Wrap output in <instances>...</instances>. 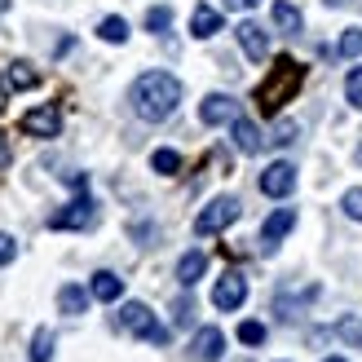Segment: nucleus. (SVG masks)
Here are the masks:
<instances>
[{
	"mask_svg": "<svg viewBox=\"0 0 362 362\" xmlns=\"http://www.w3.org/2000/svg\"><path fill=\"white\" fill-rule=\"evenodd\" d=\"M129 106L137 119L146 124H164L177 106H181V80L168 76V71H146V76H137L133 88H129Z\"/></svg>",
	"mask_w": 362,
	"mask_h": 362,
	"instance_id": "f257e3e1",
	"label": "nucleus"
},
{
	"mask_svg": "<svg viewBox=\"0 0 362 362\" xmlns=\"http://www.w3.org/2000/svg\"><path fill=\"white\" fill-rule=\"evenodd\" d=\"M305 84V66L296 58H274V66H269V76L261 80L257 88V106L261 115H279L287 102L296 98V88Z\"/></svg>",
	"mask_w": 362,
	"mask_h": 362,
	"instance_id": "f03ea898",
	"label": "nucleus"
},
{
	"mask_svg": "<svg viewBox=\"0 0 362 362\" xmlns=\"http://www.w3.org/2000/svg\"><path fill=\"white\" fill-rule=\"evenodd\" d=\"M239 212H243V204L234 194H216L212 204L194 216V234L199 239H208V234H221V230H230L234 221H239Z\"/></svg>",
	"mask_w": 362,
	"mask_h": 362,
	"instance_id": "7ed1b4c3",
	"label": "nucleus"
},
{
	"mask_svg": "<svg viewBox=\"0 0 362 362\" xmlns=\"http://www.w3.org/2000/svg\"><path fill=\"white\" fill-rule=\"evenodd\" d=\"M119 327H129L133 336L146 340V345H168V327H164V322H155V314L141 300H129L119 310Z\"/></svg>",
	"mask_w": 362,
	"mask_h": 362,
	"instance_id": "20e7f679",
	"label": "nucleus"
},
{
	"mask_svg": "<svg viewBox=\"0 0 362 362\" xmlns=\"http://www.w3.org/2000/svg\"><path fill=\"white\" fill-rule=\"evenodd\" d=\"M88 226H98V204L88 194H76L66 208L49 216V230H88Z\"/></svg>",
	"mask_w": 362,
	"mask_h": 362,
	"instance_id": "39448f33",
	"label": "nucleus"
},
{
	"mask_svg": "<svg viewBox=\"0 0 362 362\" xmlns=\"http://www.w3.org/2000/svg\"><path fill=\"white\" fill-rule=\"evenodd\" d=\"M261 194L265 199H287L296 190V164H287V159H279V164H269L265 173H261Z\"/></svg>",
	"mask_w": 362,
	"mask_h": 362,
	"instance_id": "423d86ee",
	"label": "nucleus"
},
{
	"mask_svg": "<svg viewBox=\"0 0 362 362\" xmlns=\"http://www.w3.org/2000/svg\"><path fill=\"white\" fill-rule=\"evenodd\" d=\"M243 300H247V279L243 274H230L226 279H216V287H212V305L221 314H234V310H243Z\"/></svg>",
	"mask_w": 362,
	"mask_h": 362,
	"instance_id": "0eeeda50",
	"label": "nucleus"
},
{
	"mask_svg": "<svg viewBox=\"0 0 362 362\" xmlns=\"http://www.w3.org/2000/svg\"><path fill=\"white\" fill-rule=\"evenodd\" d=\"M199 119H204L208 129H221V124H234V119H239V102H234L230 93H208L204 102H199Z\"/></svg>",
	"mask_w": 362,
	"mask_h": 362,
	"instance_id": "6e6552de",
	"label": "nucleus"
},
{
	"mask_svg": "<svg viewBox=\"0 0 362 362\" xmlns=\"http://www.w3.org/2000/svg\"><path fill=\"white\" fill-rule=\"evenodd\" d=\"M292 230H296V208H279V212H269V216H265V226H261V252H279V243H283Z\"/></svg>",
	"mask_w": 362,
	"mask_h": 362,
	"instance_id": "1a4fd4ad",
	"label": "nucleus"
},
{
	"mask_svg": "<svg viewBox=\"0 0 362 362\" xmlns=\"http://www.w3.org/2000/svg\"><path fill=\"white\" fill-rule=\"evenodd\" d=\"M27 137H58L62 133V115H58V106H35V111L23 115V124H18Z\"/></svg>",
	"mask_w": 362,
	"mask_h": 362,
	"instance_id": "9d476101",
	"label": "nucleus"
},
{
	"mask_svg": "<svg viewBox=\"0 0 362 362\" xmlns=\"http://www.w3.org/2000/svg\"><path fill=\"white\" fill-rule=\"evenodd\" d=\"M234 35H239V45H243V53H247L252 62H265L269 58V31L261 23H239Z\"/></svg>",
	"mask_w": 362,
	"mask_h": 362,
	"instance_id": "9b49d317",
	"label": "nucleus"
},
{
	"mask_svg": "<svg viewBox=\"0 0 362 362\" xmlns=\"http://www.w3.org/2000/svg\"><path fill=\"white\" fill-rule=\"evenodd\" d=\"M190 349L199 354V362H221L226 358V332L221 327H199Z\"/></svg>",
	"mask_w": 362,
	"mask_h": 362,
	"instance_id": "f8f14e48",
	"label": "nucleus"
},
{
	"mask_svg": "<svg viewBox=\"0 0 362 362\" xmlns=\"http://www.w3.org/2000/svg\"><path fill=\"white\" fill-rule=\"evenodd\" d=\"M88 292H93V300H102V305H115L124 296V279L111 274V269H98V274L88 279Z\"/></svg>",
	"mask_w": 362,
	"mask_h": 362,
	"instance_id": "ddd939ff",
	"label": "nucleus"
},
{
	"mask_svg": "<svg viewBox=\"0 0 362 362\" xmlns=\"http://www.w3.org/2000/svg\"><path fill=\"white\" fill-rule=\"evenodd\" d=\"M88 300H93V292H88V287H80V283L58 287V310H62L66 318H80V314L88 310Z\"/></svg>",
	"mask_w": 362,
	"mask_h": 362,
	"instance_id": "4468645a",
	"label": "nucleus"
},
{
	"mask_svg": "<svg viewBox=\"0 0 362 362\" xmlns=\"http://www.w3.org/2000/svg\"><path fill=\"white\" fill-rule=\"evenodd\" d=\"M221 27L226 23H221V13H216L212 5H194V13H190V35L194 40H212Z\"/></svg>",
	"mask_w": 362,
	"mask_h": 362,
	"instance_id": "2eb2a0df",
	"label": "nucleus"
},
{
	"mask_svg": "<svg viewBox=\"0 0 362 362\" xmlns=\"http://www.w3.org/2000/svg\"><path fill=\"white\" fill-rule=\"evenodd\" d=\"M269 18H274V27L283 35H300L305 31V18H300V9L292 5V0H274V5H269Z\"/></svg>",
	"mask_w": 362,
	"mask_h": 362,
	"instance_id": "dca6fc26",
	"label": "nucleus"
},
{
	"mask_svg": "<svg viewBox=\"0 0 362 362\" xmlns=\"http://www.w3.org/2000/svg\"><path fill=\"white\" fill-rule=\"evenodd\" d=\"M230 133H234V146H239L243 155H261V146H265V137H261V129H257V124H252V119H234L230 124Z\"/></svg>",
	"mask_w": 362,
	"mask_h": 362,
	"instance_id": "f3484780",
	"label": "nucleus"
},
{
	"mask_svg": "<svg viewBox=\"0 0 362 362\" xmlns=\"http://www.w3.org/2000/svg\"><path fill=\"white\" fill-rule=\"evenodd\" d=\"M204 269H208V257L194 247V252H186V257L177 261V283H181V287H194L199 279H204Z\"/></svg>",
	"mask_w": 362,
	"mask_h": 362,
	"instance_id": "a211bd4d",
	"label": "nucleus"
},
{
	"mask_svg": "<svg viewBox=\"0 0 362 362\" xmlns=\"http://www.w3.org/2000/svg\"><path fill=\"white\" fill-rule=\"evenodd\" d=\"M358 53H362V27L340 31V40H336V58H340V62H354Z\"/></svg>",
	"mask_w": 362,
	"mask_h": 362,
	"instance_id": "6ab92c4d",
	"label": "nucleus"
},
{
	"mask_svg": "<svg viewBox=\"0 0 362 362\" xmlns=\"http://www.w3.org/2000/svg\"><path fill=\"white\" fill-rule=\"evenodd\" d=\"M98 35H102L106 45H124V40H129V23H124L119 13H111V18H102V23H98Z\"/></svg>",
	"mask_w": 362,
	"mask_h": 362,
	"instance_id": "aec40b11",
	"label": "nucleus"
},
{
	"mask_svg": "<svg viewBox=\"0 0 362 362\" xmlns=\"http://www.w3.org/2000/svg\"><path fill=\"white\" fill-rule=\"evenodd\" d=\"M53 345H58V340H53V332L40 327V332L31 336V362H53Z\"/></svg>",
	"mask_w": 362,
	"mask_h": 362,
	"instance_id": "412c9836",
	"label": "nucleus"
},
{
	"mask_svg": "<svg viewBox=\"0 0 362 362\" xmlns=\"http://www.w3.org/2000/svg\"><path fill=\"white\" fill-rule=\"evenodd\" d=\"M168 27H173V9H168V5L146 9V31H151V35H164Z\"/></svg>",
	"mask_w": 362,
	"mask_h": 362,
	"instance_id": "4be33fe9",
	"label": "nucleus"
},
{
	"mask_svg": "<svg viewBox=\"0 0 362 362\" xmlns=\"http://www.w3.org/2000/svg\"><path fill=\"white\" fill-rule=\"evenodd\" d=\"M35 84H40V76H35L27 62H13L9 66V88H35Z\"/></svg>",
	"mask_w": 362,
	"mask_h": 362,
	"instance_id": "5701e85b",
	"label": "nucleus"
},
{
	"mask_svg": "<svg viewBox=\"0 0 362 362\" xmlns=\"http://www.w3.org/2000/svg\"><path fill=\"white\" fill-rule=\"evenodd\" d=\"M345 102L354 106V111H362V66H354L345 76Z\"/></svg>",
	"mask_w": 362,
	"mask_h": 362,
	"instance_id": "b1692460",
	"label": "nucleus"
},
{
	"mask_svg": "<svg viewBox=\"0 0 362 362\" xmlns=\"http://www.w3.org/2000/svg\"><path fill=\"white\" fill-rule=\"evenodd\" d=\"M151 168L164 173V177H173V173L181 168V155H177V151H155V155H151Z\"/></svg>",
	"mask_w": 362,
	"mask_h": 362,
	"instance_id": "393cba45",
	"label": "nucleus"
},
{
	"mask_svg": "<svg viewBox=\"0 0 362 362\" xmlns=\"http://www.w3.org/2000/svg\"><path fill=\"white\" fill-rule=\"evenodd\" d=\"M265 322H257V318H247V322H239V340L243 345H265Z\"/></svg>",
	"mask_w": 362,
	"mask_h": 362,
	"instance_id": "a878e982",
	"label": "nucleus"
},
{
	"mask_svg": "<svg viewBox=\"0 0 362 362\" xmlns=\"http://www.w3.org/2000/svg\"><path fill=\"white\" fill-rule=\"evenodd\" d=\"M340 208H345V216H349V221H362V186L345 190V199H340Z\"/></svg>",
	"mask_w": 362,
	"mask_h": 362,
	"instance_id": "bb28decb",
	"label": "nucleus"
},
{
	"mask_svg": "<svg viewBox=\"0 0 362 362\" xmlns=\"http://www.w3.org/2000/svg\"><path fill=\"white\" fill-rule=\"evenodd\" d=\"M296 133H300V129H296L292 119H279V124H274V137H269V141H274V146H292Z\"/></svg>",
	"mask_w": 362,
	"mask_h": 362,
	"instance_id": "cd10ccee",
	"label": "nucleus"
},
{
	"mask_svg": "<svg viewBox=\"0 0 362 362\" xmlns=\"http://www.w3.org/2000/svg\"><path fill=\"white\" fill-rule=\"evenodd\" d=\"M18 257V239H13V234H0V265H9Z\"/></svg>",
	"mask_w": 362,
	"mask_h": 362,
	"instance_id": "c85d7f7f",
	"label": "nucleus"
},
{
	"mask_svg": "<svg viewBox=\"0 0 362 362\" xmlns=\"http://www.w3.org/2000/svg\"><path fill=\"white\" fill-rule=\"evenodd\" d=\"M177 327H190V318H194V300H177Z\"/></svg>",
	"mask_w": 362,
	"mask_h": 362,
	"instance_id": "c756f323",
	"label": "nucleus"
},
{
	"mask_svg": "<svg viewBox=\"0 0 362 362\" xmlns=\"http://www.w3.org/2000/svg\"><path fill=\"white\" fill-rule=\"evenodd\" d=\"M9 159H13V151H9V141H5V133H0V168H9Z\"/></svg>",
	"mask_w": 362,
	"mask_h": 362,
	"instance_id": "7c9ffc66",
	"label": "nucleus"
},
{
	"mask_svg": "<svg viewBox=\"0 0 362 362\" xmlns=\"http://www.w3.org/2000/svg\"><path fill=\"white\" fill-rule=\"evenodd\" d=\"M261 0H226V9H257Z\"/></svg>",
	"mask_w": 362,
	"mask_h": 362,
	"instance_id": "2f4dec72",
	"label": "nucleus"
},
{
	"mask_svg": "<svg viewBox=\"0 0 362 362\" xmlns=\"http://www.w3.org/2000/svg\"><path fill=\"white\" fill-rule=\"evenodd\" d=\"M322 5H332V9H345V5H354V0H322Z\"/></svg>",
	"mask_w": 362,
	"mask_h": 362,
	"instance_id": "473e14b6",
	"label": "nucleus"
},
{
	"mask_svg": "<svg viewBox=\"0 0 362 362\" xmlns=\"http://www.w3.org/2000/svg\"><path fill=\"white\" fill-rule=\"evenodd\" d=\"M322 362H345V358H322Z\"/></svg>",
	"mask_w": 362,
	"mask_h": 362,
	"instance_id": "72a5a7b5",
	"label": "nucleus"
},
{
	"mask_svg": "<svg viewBox=\"0 0 362 362\" xmlns=\"http://www.w3.org/2000/svg\"><path fill=\"white\" fill-rule=\"evenodd\" d=\"M5 5H9V0H0V13H5Z\"/></svg>",
	"mask_w": 362,
	"mask_h": 362,
	"instance_id": "f704fd0d",
	"label": "nucleus"
},
{
	"mask_svg": "<svg viewBox=\"0 0 362 362\" xmlns=\"http://www.w3.org/2000/svg\"><path fill=\"white\" fill-rule=\"evenodd\" d=\"M0 106H5V88H0Z\"/></svg>",
	"mask_w": 362,
	"mask_h": 362,
	"instance_id": "c9c22d12",
	"label": "nucleus"
},
{
	"mask_svg": "<svg viewBox=\"0 0 362 362\" xmlns=\"http://www.w3.org/2000/svg\"><path fill=\"white\" fill-rule=\"evenodd\" d=\"M358 164H362V146H358Z\"/></svg>",
	"mask_w": 362,
	"mask_h": 362,
	"instance_id": "e433bc0d",
	"label": "nucleus"
}]
</instances>
